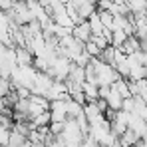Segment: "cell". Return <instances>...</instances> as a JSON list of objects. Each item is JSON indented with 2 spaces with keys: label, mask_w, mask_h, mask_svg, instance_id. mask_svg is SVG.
Wrapping results in <instances>:
<instances>
[{
  "label": "cell",
  "mask_w": 147,
  "mask_h": 147,
  "mask_svg": "<svg viewBox=\"0 0 147 147\" xmlns=\"http://www.w3.org/2000/svg\"><path fill=\"white\" fill-rule=\"evenodd\" d=\"M72 36L76 38V40H80V42H88V40L92 38V30H90V24H88V22H80L78 26H74Z\"/></svg>",
  "instance_id": "6da1fadb"
}]
</instances>
